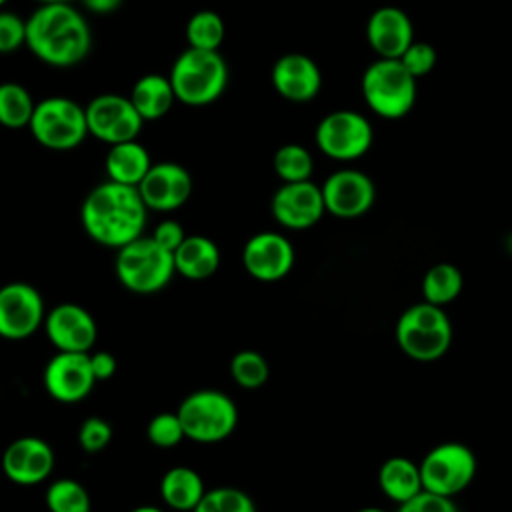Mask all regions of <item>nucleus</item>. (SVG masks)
<instances>
[{
  "mask_svg": "<svg viewBox=\"0 0 512 512\" xmlns=\"http://www.w3.org/2000/svg\"><path fill=\"white\" fill-rule=\"evenodd\" d=\"M146 214L138 188L112 180L94 186L80 206L84 232L96 244L114 250L144 236Z\"/></svg>",
  "mask_w": 512,
  "mask_h": 512,
  "instance_id": "1",
  "label": "nucleus"
},
{
  "mask_svg": "<svg viewBox=\"0 0 512 512\" xmlns=\"http://www.w3.org/2000/svg\"><path fill=\"white\" fill-rule=\"evenodd\" d=\"M90 46V26L70 2L40 4L26 18V48L48 66H76L88 56Z\"/></svg>",
  "mask_w": 512,
  "mask_h": 512,
  "instance_id": "2",
  "label": "nucleus"
},
{
  "mask_svg": "<svg viewBox=\"0 0 512 512\" xmlns=\"http://www.w3.org/2000/svg\"><path fill=\"white\" fill-rule=\"evenodd\" d=\"M168 80L174 96L186 106L216 102L228 84V66L218 50L186 48L172 64Z\"/></svg>",
  "mask_w": 512,
  "mask_h": 512,
  "instance_id": "3",
  "label": "nucleus"
},
{
  "mask_svg": "<svg viewBox=\"0 0 512 512\" xmlns=\"http://www.w3.org/2000/svg\"><path fill=\"white\" fill-rule=\"evenodd\" d=\"M398 348L416 362L442 358L452 344V322L442 306L426 300L406 308L396 322Z\"/></svg>",
  "mask_w": 512,
  "mask_h": 512,
  "instance_id": "4",
  "label": "nucleus"
},
{
  "mask_svg": "<svg viewBox=\"0 0 512 512\" xmlns=\"http://www.w3.org/2000/svg\"><path fill=\"white\" fill-rule=\"evenodd\" d=\"M114 272L118 282L134 294H154L176 274L174 256L152 236H140L116 250Z\"/></svg>",
  "mask_w": 512,
  "mask_h": 512,
  "instance_id": "5",
  "label": "nucleus"
},
{
  "mask_svg": "<svg viewBox=\"0 0 512 512\" xmlns=\"http://www.w3.org/2000/svg\"><path fill=\"white\" fill-rule=\"evenodd\" d=\"M366 106L380 118H404L416 104V78L396 58H378L362 74Z\"/></svg>",
  "mask_w": 512,
  "mask_h": 512,
  "instance_id": "6",
  "label": "nucleus"
},
{
  "mask_svg": "<svg viewBox=\"0 0 512 512\" xmlns=\"http://www.w3.org/2000/svg\"><path fill=\"white\" fill-rule=\"evenodd\" d=\"M184 434L196 444L226 440L238 426L236 402L222 390L202 388L190 392L178 406Z\"/></svg>",
  "mask_w": 512,
  "mask_h": 512,
  "instance_id": "7",
  "label": "nucleus"
},
{
  "mask_svg": "<svg viewBox=\"0 0 512 512\" xmlns=\"http://www.w3.org/2000/svg\"><path fill=\"white\" fill-rule=\"evenodd\" d=\"M28 128L40 146L56 152L72 150L88 136L84 108L66 96L42 98L34 106Z\"/></svg>",
  "mask_w": 512,
  "mask_h": 512,
  "instance_id": "8",
  "label": "nucleus"
},
{
  "mask_svg": "<svg viewBox=\"0 0 512 512\" xmlns=\"http://www.w3.org/2000/svg\"><path fill=\"white\" fill-rule=\"evenodd\" d=\"M422 488L432 494L454 498L464 492L476 476V456L462 442H442L420 460Z\"/></svg>",
  "mask_w": 512,
  "mask_h": 512,
  "instance_id": "9",
  "label": "nucleus"
},
{
  "mask_svg": "<svg viewBox=\"0 0 512 512\" xmlns=\"http://www.w3.org/2000/svg\"><path fill=\"white\" fill-rule=\"evenodd\" d=\"M314 140L324 156L348 162L362 158L370 150L374 130L364 114L356 110H334L318 122Z\"/></svg>",
  "mask_w": 512,
  "mask_h": 512,
  "instance_id": "10",
  "label": "nucleus"
},
{
  "mask_svg": "<svg viewBox=\"0 0 512 512\" xmlns=\"http://www.w3.org/2000/svg\"><path fill=\"white\" fill-rule=\"evenodd\" d=\"M84 112L88 134L108 146L136 140L144 124L130 98L120 94H98L84 106Z\"/></svg>",
  "mask_w": 512,
  "mask_h": 512,
  "instance_id": "11",
  "label": "nucleus"
},
{
  "mask_svg": "<svg viewBox=\"0 0 512 512\" xmlns=\"http://www.w3.org/2000/svg\"><path fill=\"white\" fill-rule=\"evenodd\" d=\"M46 306L42 294L28 282L0 286V338L26 340L42 328Z\"/></svg>",
  "mask_w": 512,
  "mask_h": 512,
  "instance_id": "12",
  "label": "nucleus"
},
{
  "mask_svg": "<svg viewBox=\"0 0 512 512\" xmlns=\"http://www.w3.org/2000/svg\"><path fill=\"white\" fill-rule=\"evenodd\" d=\"M44 390L50 398L62 404L84 400L96 378L90 368V352H56L44 366Z\"/></svg>",
  "mask_w": 512,
  "mask_h": 512,
  "instance_id": "13",
  "label": "nucleus"
},
{
  "mask_svg": "<svg viewBox=\"0 0 512 512\" xmlns=\"http://www.w3.org/2000/svg\"><path fill=\"white\" fill-rule=\"evenodd\" d=\"M320 188L326 212L342 220L364 216L376 200L372 178L356 168L332 172Z\"/></svg>",
  "mask_w": 512,
  "mask_h": 512,
  "instance_id": "14",
  "label": "nucleus"
},
{
  "mask_svg": "<svg viewBox=\"0 0 512 512\" xmlns=\"http://www.w3.org/2000/svg\"><path fill=\"white\" fill-rule=\"evenodd\" d=\"M42 328L56 352H90L98 338L94 316L74 302H62L46 310Z\"/></svg>",
  "mask_w": 512,
  "mask_h": 512,
  "instance_id": "15",
  "label": "nucleus"
},
{
  "mask_svg": "<svg viewBox=\"0 0 512 512\" xmlns=\"http://www.w3.org/2000/svg\"><path fill=\"white\" fill-rule=\"evenodd\" d=\"M296 254L292 242L272 230L256 232L242 248L244 270L260 282H278L286 278L294 266Z\"/></svg>",
  "mask_w": 512,
  "mask_h": 512,
  "instance_id": "16",
  "label": "nucleus"
},
{
  "mask_svg": "<svg viewBox=\"0 0 512 512\" xmlns=\"http://www.w3.org/2000/svg\"><path fill=\"white\" fill-rule=\"evenodd\" d=\"M274 220L288 230H306L320 222L326 212L322 188L312 180L282 182L270 202Z\"/></svg>",
  "mask_w": 512,
  "mask_h": 512,
  "instance_id": "17",
  "label": "nucleus"
},
{
  "mask_svg": "<svg viewBox=\"0 0 512 512\" xmlns=\"http://www.w3.org/2000/svg\"><path fill=\"white\" fill-rule=\"evenodd\" d=\"M56 464L52 446L40 436H20L12 440L0 458L4 476L18 486H36L44 482Z\"/></svg>",
  "mask_w": 512,
  "mask_h": 512,
  "instance_id": "18",
  "label": "nucleus"
},
{
  "mask_svg": "<svg viewBox=\"0 0 512 512\" xmlns=\"http://www.w3.org/2000/svg\"><path fill=\"white\" fill-rule=\"evenodd\" d=\"M136 188L148 210L174 212L188 202L192 178L178 162H154Z\"/></svg>",
  "mask_w": 512,
  "mask_h": 512,
  "instance_id": "19",
  "label": "nucleus"
},
{
  "mask_svg": "<svg viewBox=\"0 0 512 512\" xmlns=\"http://www.w3.org/2000/svg\"><path fill=\"white\" fill-rule=\"evenodd\" d=\"M274 90L290 102H310L322 88V72L318 64L300 52L280 56L270 74Z\"/></svg>",
  "mask_w": 512,
  "mask_h": 512,
  "instance_id": "20",
  "label": "nucleus"
},
{
  "mask_svg": "<svg viewBox=\"0 0 512 512\" xmlns=\"http://www.w3.org/2000/svg\"><path fill=\"white\" fill-rule=\"evenodd\" d=\"M366 40L378 58H400L414 42L410 16L396 6H382L368 16Z\"/></svg>",
  "mask_w": 512,
  "mask_h": 512,
  "instance_id": "21",
  "label": "nucleus"
},
{
  "mask_svg": "<svg viewBox=\"0 0 512 512\" xmlns=\"http://www.w3.org/2000/svg\"><path fill=\"white\" fill-rule=\"evenodd\" d=\"M172 256L176 274L186 280H206L220 266V248L212 238L202 234H186Z\"/></svg>",
  "mask_w": 512,
  "mask_h": 512,
  "instance_id": "22",
  "label": "nucleus"
},
{
  "mask_svg": "<svg viewBox=\"0 0 512 512\" xmlns=\"http://www.w3.org/2000/svg\"><path fill=\"white\" fill-rule=\"evenodd\" d=\"M148 150L138 140L112 144L104 158V170L108 180L126 186H138L152 166Z\"/></svg>",
  "mask_w": 512,
  "mask_h": 512,
  "instance_id": "23",
  "label": "nucleus"
},
{
  "mask_svg": "<svg viewBox=\"0 0 512 512\" xmlns=\"http://www.w3.org/2000/svg\"><path fill=\"white\" fill-rule=\"evenodd\" d=\"M204 492L202 476L190 466H172L160 478L162 502L178 512H192Z\"/></svg>",
  "mask_w": 512,
  "mask_h": 512,
  "instance_id": "24",
  "label": "nucleus"
},
{
  "mask_svg": "<svg viewBox=\"0 0 512 512\" xmlns=\"http://www.w3.org/2000/svg\"><path fill=\"white\" fill-rule=\"evenodd\" d=\"M378 488L392 502H406L420 494L422 476L420 466L406 456H390L378 470Z\"/></svg>",
  "mask_w": 512,
  "mask_h": 512,
  "instance_id": "25",
  "label": "nucleus"
},
{
  "mask_svg": "<svg viewBox=\"0 0 512 512\" xmlns=\"http://www.w3.org/2000/svg\"><path fill=\"white\" fill-rule=\"evenodd\" d=\"M130 102L138 114L146 120H160L172 108L176 96L168 76L162 74H144L138 78L130 90Z\"/></svg>",
  "mask_w": 512,
  "mask_h": 512,
  "instance_id": "26",
  "label": "nucleus"
},
{
  "mask_svg": "<svg viewBox=\"0 0 512 512\" xmlns=\"http://www.w3.org/2000/svg\"><path fill=\"white\" fill-rule=\"evenodd\" d=\"M464 286V276L458 266L450 262L434 264L422 278V296L434 306H446L454 302Z\"/></svg>",
  "mask_w": 512,
  "mask_h": 512,
  "instance_id": "27",
  "label": "nucleus"
},
{
  "mask_svg": "<svg viewBox=\"0 0 512 512\" xmlns=\"http://www.w3.org/2000/svg\"><path fill=\"white\" fill-rule=\"evenodd\" d=\"M34 100L30 92L18 82L0 84V124L4 128H24L30 124L34 112Z\"/></svg>",
  "mask_w": 512,
  "mask_h": 512,
  "instance_id": "28",
  "label": "nucleus"
},
{
  "mask_svg": "<svg viewBox=\"0 0 512 512\" xmlns=\"http://www.w3.org/2000/svg\"><path fill=\"white\" fill-rule=\"evenodd\" d=\"M48 512H92L88 490L74 478L54 480L44 494Z\"/></svg>",
  "mask_w": 512,
  "mask_h": 512,
  "instance_id": "29",
  "label": "nucleus"
},
{
  "mask_svg": "<svg viewBox=\"0 0 512 512\" xmlns=\"http://www.w3.org/2000/svg\"><path fill=\"white\" fill-rule=\"evenodd\" d=\"M224 22L214 10H198L186 22V40L190 48L218 50L224 40Z\"/></svg>",
  "mask_w": 512,
  "mask_h": 512,
  "instance_id": "30",
  "label": "nucleus"
},
{
  "mask_svg": "<svg viewBox=\"0 0 512 512\" xmlns=\"http://www.w3.org/2000/svg\"><path fill=\"white\" fill-rule=\"evenodd\" d=\"M272 168L282 182H302L310 180L314 172V160L308 148L290 142L274 152Z\"/></svg>",
  "mask_w": 512,
  "mask_h": 512,
  "instance_id": "31",
  "label": "nucleus"
},
{
  "mask_svg": "<svg viewBox=\"0 0 512 512\" xmlns=\"http://www.w3.org/2000/svg\"><path fill=\"white\" fill-rule=\"evenodd\" d=\"M230 376L240 388L256 390L266 384L270 376V366L260 352L240 350L230 360Z\"/></svg>",
  "mask_w": 512,
  "mask_h": 512,
  "instance_id": "32",
  "label": "nucleus"
},
{
  "mask_svg": "<svg viewBox=\"0 0 512 512\" xmlns=\"http://www.w3.org/2000/svg\"><path fill=\"white\" fill-rule=\"evenodd\" d=\"M192 512H256V504L242 488L218 486L206 490Z\"/></svg>",
  "mask_w": 512,
  "mask_h": 512,
  "instance_id": "33",
  "label": "nucleus"
},
{
  "mask_svg": "<svg viewBox=\"0 0 512 512\" xmlns=\"http://www.w3.org/2000/svg\"><path fill=\"white\" fill-rule=\"evenodd\" d=\"M146 438L156 448H174L178 446L186 434L178 412H158L146 424Z\"/></svg>",
  "mask_w": 512,
  "mask_h": 512,
  "instance_id": "34",
  "label": "nucleus"
},
{
  "mask_svg": "<svg viewBox=\"0 0 512 512\" xmlns=\"http://www.w3.org/2000/svg\"><path fill=\"white\" fill-rule=\"evenodd\" d=\"M436 58H438L436 48L432 44L422 42V40H414L398 60L418 80L420 76H426L434 70Z\"/></svg>",
  "mask_w": 512,
  "mask_h": 512,
  "instance_id": "35",
  "label": "nucleus"
},
{
  "mask_svg": "<svg viewBox=\"0 0 512 512\" xmlns=\"http://www.w3.org/2000/svg\"><path fill=\"white\" fill-rule=\"evenodd\" d=\"M112 440V426L100 416H88L78 430V444L84 452L96 454Z\"/></svg>",
  "mask_w": 512,
  "mask_h": 512,
  "instance_id": "36",
  "label": "nucleus"
},
{
  "mask_svg": "<svg viewBox=\"0 0 512 512\" xmlns=\"http://www.w3.org/2000/svg\"><path fill=\"white\" fill-rule=\"evenodd\" d=\"M26 46V20L14 12H0V54Z\"/></svg>",
  "mask_w": 512,
  "mask_h": 512,
  "instance_id": "37",
  "label": "nucleus"
},
{
  "mask_svg": "<svg viewBox=\"0 0 512 512\" xmlns=\"http://www.w3.org/2000/svg\"><path fill=\"white\" fill-rule=\"evenodd\" d=\"M398 512H460L454 504V498H446L440 494H432L422 490L414 498L402 502Z\"/></svg>",
  "mask_w": 512,
  "mask_h": 512,
  "instance_id": "38",
  "label": "nucleus"
},
{
  "mask_svg": "<svg viewBox=\"0 0 512 512\" xmlns=\"http://www.w3.org/2000/svg\"><path fill=\"white\" fill-rule=\"evenodd\" d=\"M162 248L174 252L186 238V232H184V226L178 222V220H172V218H166L162 222L156 224V228L152 230L150 234Z\"/></svg>",
  "mask_w": 512,
  "mask_h": 512,
  "instance_id": "39",
  "label": "nucleus"
},
{
  "mask_svg": "<svg viewBox=\"0 0 512 512\" xmlns=\"http://www.w3.org/2000/svg\"><path fill=\"white\" fill-rule=\"evenodd\" d=\"M90 368L96 382H102V380H110L116 374L118 362L112 352L98 350V352H90Z\"/></svg>",
  "mask_w": 512,
  "mask_h": 512,
  "instance_id": "40",
  "label": "nucleus"
},
{
  "mask_svg": "<svg viewBox=\"0 0 512 512\" xmlns=\"http://www.w3.org/2000/svg\"><path fill=\"white\" fill-rule=\"evenodd\" d=\"M82 4L94 14H110L120 8L122 0H82Z\"/></svg>",
  "mask_w": 512,
  "mask_h": 512,
  "instance_id": "41",
  "label": "nucleus"
},
{
  "mask_svg": "<svg viewBox=\"0 0 512 512\" xmlns=\"http://www.w3.org/2000/svg\"><path fill=\"white\" fill-rule=\"evenodd\" d=\"M130 512H166L164 508H160V506H152V504H142V506H136V508H132Z\"/></svg>",
  "mask_w": 512,
  "mask_h": 512,
  "instance_id": "42",
  "label": "nucleus"
},
{
  "mask_svg": "<svg viewBox=\"0 0 512 512\" xmlns=\"http://www.w3.org/2000/svg\"><path fill=\"white\" fill-rule=\"evenodd\" d=\"M356 512H386V510L376 508V506H366V508H360V510H356Z\"/></svg>",
  "mask_w": 512,
  "mask_h": 512,
  "instance_id": "43",
  "label": "nucleus"
},
{
  "mask_svg": "<svg viewBox=\"0 0 512 512\" xmlns=\"http://www.w3.org/2000/svg\"><path fill=\"white\" fill-rule=\"evenodd\" d=\"M40 4H62V2H70V0H38Z\"/></svg>",
  "mask_w": 512,
  "mask_h": 512,
  "instance_id": "44",
  "label": "nucleus"
},
{
  "mask_svg": "<svg viewBox=\"0 0 512 512\" xmlns=\"http://www.w3.org/2000/svg\"><path fill=\"white\" fill-rule=\"evenodd\" d=\"M510 252H512V236H510Z\"/></svg>",
  "mask_w": 512,
  "mask_h": 512,
  "instance_id": "45",
  "label": "nucleus"
},
{
  "mask_svg": "<svg viewBox=\"0 0 512 512\" xmlns=\"http://www.w3.org/2000/svg\"><path fill=\"white\" fill-rule=\"evenodd\" d=\"M4 2H6V0H0V6H4Z\"/></svg>",
  "mask_w": 512,
  "mask_h": 512,
  "instance_id": "46",
  "label": "nucleus"
}]
</instances>
